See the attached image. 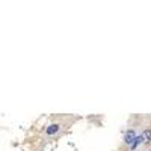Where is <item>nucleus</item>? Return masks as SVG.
I'll list each match as a JSON object with an SVG mask.
<instances>
[{
	"label": "nucleus",
	"mask_w": 151,
	"mask_h": 151,
	"mask_svg": "<svg viewBox=\"0 0 151 151\" xmlns=\"http://www.w3.org/2000/svg\"><path fill=\"white\" fill-rule=\"evenodd\" d=\"M59 129H60V125H59V124H52V125H48V127H47L45 133L52 136V134H56V133L59 132Z\"/></svg>",
	"instance_id": "f257e3e1"
},
{
	"label": "nucleus",
	"mask_w": 151,
	"mask_h": 151,
	"mask_svg": "<svg viewBox=\"0 0 151 151\" xmlns=\"http://www.w3.org/2000/svg\"><path fill=\"white\" fill-rule=\"evenodd\" d=\"M134 139H136V134H134V132H133V130H129L127 133H125V137H124L125 144H133V142H134Z\"/></svg>",
	"instance_id": "f03ea898"
},
{
	"label": "nucleus",
	"mask_w": 151,
	"mask_h": 151,
	"mask_svg": "<svg viewBox=\"0 0 151 151\" xmlns=\"http://www.w3.org/2000/svg\"><path fill=\"white\" fill-rule=\"evenodd\" d=\"M144 141H145V139L142 137V134H141V136H136V139H134V142L132 144V147H133V148H136V147H137V144H139V142H144Z\"/></svg>",
	"instance_id": "7ed1b4c3"
},
{
	"label": "nucleus",
	"mask_w": 151,
	"mask_h": 151,
	"mask_svg": "<svg viewBox=\"0 0 151 151\" xmlns=\"http://www.w3.org/2000/svg\"><path fill=\"white\" fill-rule=\"evenodd\" d=\"M142 137H144V139H151V130H145L142 133Z\"/></svg>",
	"instance_id": "20e7f679"
},
{
	"label": "nucleus",
	"mask_w": 151,
	"mask_h": 151,
	"mask_svg": "<svg viewBox=\"0 0 151 151\" xmlns=\"http://www.w3.org/2000/svg\"><path fill=\"white\" fill-rule=\"evenodd\" d=\"M150 141H151V139H150Z\"/></svg>",
	"instance_id": "39448f33"
}]
</instances>
